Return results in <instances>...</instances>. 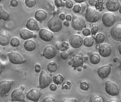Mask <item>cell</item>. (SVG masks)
<instances>
[{
    "label": "cell",
    "instance_id": "obj_1",
    "mask_svg": "<svg viewBox=\"0 0 121 102\" xmlns=\"http://www.w3.org/2000/svg\"><path fill=\"white\" fill-rule=\"evenodd\" d=\"M100 12L93 6H88L85 11V20L89 23H96L101 18Z\"/></svg>",
    "mask_w": 121,
    "mask_h": 102
},
{
    "label": "cell",
    "instance_id": "obj_2",
    "mask_svg": "<svg viewBox=\"0 0 121 102\" xmlns=\"http://www.w3.org/2000/svg\"><path fill=\"white\" fill-rule=\"evenodd\" d=\"M62 21L60 19L59 17L53 16L51 18L49 19L48 21L47 26L49 30L52 31L53 33L59 32L62 28Z\"/></svg>",
    "mask_w": 121,
    "mask_h": 102
},
{
    "label": "cell",
    "instance_id": "obj_3",
    "mask_svg": "<svg viewBox=\"0 0 121 102\" xmlns=\"http://www.w3.org/2000/svg\"><path fill=\"white\" fill-rule=\"evenodd\" d=\"M101 18L104 26L107 28L113 27L116 23V16L113 13V12H106L102 15Z\"/></svg>",
    "mask_w": 121,
    "mask_h": 102
},
{
    "label": "cell",
    "instance_id": "obj_4",
    "mask_svg": "<svg viewBox=\"0 0 121 102\" xmlns=\"http://www.w3.org/2000/svg\"><path fill=\"white\" fill-rule=\"evenodd\" d=\"M52 78L47 74V72L45 70H42L40 73L39 76V84L38 87L40 89H45L50 85V84L52 82Z\"/></svg>",
    "mask_w": 121,
    "mask_h": 102
},
{
    "label": "cell",
    "instance_id": "obj_5",
    "mask_svg": "<svg viewBox=\"0 0 121 102\" xmlns=\"http://www.w3.org/2000/svg\"><path fill=\"white\" fill-rule=\"evenodd\" d=\"M85 18L78 16H73V18L72 20L71 26L72 28L75 31H83L86 27Z\"/></svg>",
    "mask_w": 121,
    "mask_h": 102
},
{
    "label": "cell",
    "instance_id": "obj_6",
    "mask_svg": "<svg viewBox=\"0 0 121 102\" xmlns=\"http://www.w3.org/2000/svg\"><path fill=\"white\" fill-rule=\"evenodd\" d=\"M24 86H21L18 89H15L13 91H12L11 94V102H26L25 97V93H24Z\"/></svg>",
    "mask_w": 121,
    "mask_h": 102
},
{
    "label": "cell",
    "instance_id": "obj_7",
    "mask_svg": "<svg viewBox=\"0 0 121 102\" xmlns=\"http://www.w3.org/2000/svg\"><path fill=\"white\" fill-rule=\"evenodd\" d=\"M106 92L110 96H118L120 94V89L118 85L111 80H108L105 84Z\"/></svg>",
    "mask_w": 121,
    "mask_h": 102
},
{
    "label": "cell",
    "instance_id": "obj_8",
    "mask_svg": "<svg viewBox=\"0 0 121 102\" xmlns=\"http://www.w3.org/2000/svg\"><path fill=\"white\" fill-rule=\"evenodd\" d=\"M57 48L51 45H48L43 48L42 55L45 59L51 60L57 55Z\"/></svg>",
    "mask_w": 121,
    "mask_h": 102
},
{
    "label": "cell",
    "instance_id": "obj_9",
    "mask_svg": "<svg viewBox=\"0 0 121 102\" xmlns=\"http://www.w3.org/2000/svg\"><path fill=\"white\" fill-rule=\"evenodd\" d=\"M9 60L13 65H21L24 62V59L21 55L17 52H9L6 54Z\"/></svg>",
    "mask_w": 121,
    "mask_h": 102
},
{
    "label": "cell",
    "instance_id": "obj_10",
    "mask_svg": "<svg viewBox=\"0 0 121 102\" xmlns=\"http://www.w3.org/2000/svg\"><path fill=\"white\" fill-rule=\"evenodd\" d=\"M69 43L70 44V46H72L73 48L77 49L79 48L82 45H84V39L81 35L74 34L69 37Z\"/></svg>",
    "mask_w": 121,
    "mask_h": 102
},
{
    "label": "cell",
    "instance_id": "obj_11",
    "mask_svg": "<svg viewBox=\"0 0 121 102\" xmlns=\"http://www.w3.org/2000/svg\"><path fill=\"white\" fill-rule=\"evenodd\" d=\"M14 84V81L13 80H1L0 82V92L1 94L5 95L6 94H8L12 86Z\"/></svg>",
    "mask_w": 121,
    "mask_h": 102
},
{
    "label": "cell",
    "instance_id": "obj_12",
    "mask_svg": "<svg viewBox=\"0 0 121 102\" xmlns=\"http://www.w3.org/2000/svg\"><path fill=\"white\" fill-rule=\"evenodd\" d=\"M84 55L82 53L74 55L72 58V60L69 62V64L74 69H77L79 67H82L84 65Z\"/></svg>",
    "mask_w": 121,
    "mask_h": 102
},
{
    "label": "cell",
    "instance_id": "obj_13",
    "mask_svg": "<svg viewBox=\"0 0 121 102\" xmlns=\"http://www.w3.org/2000/svg\"><path fill=\"white\" fill-rule=\"evenodd\" d=\"M110 34L114 40L121 42V23H116L111 27Z\"/></svg>",
    "mask_w": 121,
    "mask_h": 102
},
{
    "label": "cell",
    "instance_id": "obj_14",
    "mask_svg": "<svg viewBox=\"0 0 121 102\" xmlns=\"http://www.w3.org/2000/svg\"><path fill=\"white\" fill-rule=\"evenodd\" d=\"M38 35H39L40 38L45 42L51 41L54 37L53 32L51 31L50 30H48V29L45 28H40V30L39 31Z\"/></svg>",
    "mask_w": 121,
    "mask_h": 102
},
{
    "label": "cell",
    "instance_id": "obj_15",
    "mask_svg": "<svg viewBox=\"0 0 121 102\" xmlns=\"http://www.w3.org/2000/svg\"><path fill=\"white\" fill-rule=\"evenodd\" d=\"M99 53L103 58H108L112 53V47L108 43H102L99 45L98 49Z\"/></svg>",
    "mask_w": 121,
    "mask_h": 102
},
{
    "label": "cell",
    "instance_id": "obj_16",
    "mask_svg": "<svg viewBox=\"0 0 121 102\" xmlns=\"http://www.w3.org/2000/svg\"><path fill=\"white\" fill-rule=\"evenodd\" d=\"M111 72V66L110 65H104L99 67L97 70V74L101 79L107 78Z\"/></svg>",
    "mask_w": 121,
    "mask_h": 102
},
{
    "label": "cell",
    "instance_id": "obj_17",
    "mask_svg": "<svg viewBox=\"0 0 121 102\" xmlns=\"http://www.w3.org/2000/svg\"><path fill=\"white\" fill-rule=\"evenodd\" d=\"M40 95H41L40 92L38 89L33 88L27 92L26 98H27V99H28L31 102H38L40 98Z\"/></svg>",
    "mask_w": 121,
    "mask_h": 102
},
{
    "label": "cell",
    "instance_id": "obj_18",
    "mask_svg": "<svg viewBox=\"0 0 121 102\" xmlns=\"http://www.w3.org/2000/svg\"><path fill=\"white\" fill-rule=\"evenodd\" d=\"M121 4L120 0H107L106 3V8L108 11L116 12L119 10Z\"/></svg>",
    "mask_w": 121,
    "mask_h": 102
},
{
    "label": "cell",
    "instance_id": "obj_19",
    "mask_svg": "<svg viewBox=\"0 0 121 102\" xmlns=\"http://www.w3.org/2000/svg\"><path fill=\"white\" fill-rule=\"evenodd\" d=\"M11 38L9 32L4 29L0 31V45L1 46L8 45L11 42Z\"/></svg>",
    "mask_w": 121,
    "mask_h": 102
},
{
    "label": "cell",
    "instance_id": "obj_20",
    "mask_svg": "<svg viewBox=\"0 0 121 102\" xmlns=\"http://www.w3.org/2000/svg\"><path fill=\"white\" fill-rule=\"evenodd\" d=\"M19 35L20 38L23 40H28L32 39L36 37V35L33 33V31L28 29V28H22L19 31Z\"/></svg>",
    "mask_w": 121,
    "mask_h": 102
},
{
    "label": "cell",
    "instance_id": "obj_21",
    "mask_svg": "<svg viewBox=\"0 0 121 102\" xmlns=\"http://www.w3.org/2000/svg\"><path fill=\"white\" fill-rule=\"evenodd\" d=\"M38 22V21L35 18H30L27 21L26 23V28L32 31H39L40 29L39 28V25Z\"/></svg>",
    "mask_w": 121,
    "mask_h": 102
},
{
    "label": "cell",
    "instance_id": "obj_22",
    "mask_svg": "<svg viewBox=\"0 0 121 102\" xmlns=\"http://www.w3.org/2000/svg\"><path fill=\"white\" fill-rule=\"evenodd\" d=\"M48 17L47 12L43 9H38L34 13V18L40 23L43 22Z\"/></svg>",
    "mask_w": 121,
    "mask_h": 102
},
{
    "label": "cell",
    "instance_id": "obj_23",
    "mask_svg": "<svg viewBox=\"0 0 121 102\" xmlns=\"http://www.w3.org/2000/svg\"><path fill=\"white\" fill-rule=\"evenodd\" d=\"M23 48L24 49L28 52H32L36 48V43L34 40L28 39L25 40L23 43Z\"/></svg>",
    "mask_w": 121,
    "mask_h": 102
},
{
    "label": "cell",
    "instance_id": "obj_24",
    "mask_svg": "<svg viewBox=\"0 0 121 102\" xmlns=\"http://www.w3.org/2000/svg\"><path fill=\"white\" fill-rule=\"evenodd\" d=\"M101 55L99 53H92L91 55H90V58H89V60L91 62V64L93 65H98L100 61H101Z\"/></svg>",
    "mask_w": 121,
    "mask_h": 102
},
{
    "label": "cell",
    "instance_id": "obj_25",
    "mask_svg": "<svg viewBox=\"0 0 121 102\" xmlns=\"http://www.w3.org/2000/svg\"><path fill=\"white\" fill-rule=\"evenodd\" d=\"M94 41H95V38L93 36H86L84 39V45L88 48L92 47L94 44Z\"/></svg>",
    "mask_w": 121,
    "mask_h": 102
},
{
    "label": "cell",
    "instance_id": "obj_26",
    "mask_svg": "<svg viewBox=\"0 0 121 102\" xmlns=\"http://www.w3.org/2000/svg\"><path fill=\"white\" fill-rule=\"evenodd\" d=\"M0 16L1 19L4 21H8L10 19V14L4 10L2 5H0Z\"/></svg>",
    "mask_w": 121,
    "mask_h": 102
},
{
    "label": "cell",
    "instance_id": "obj_27",
    "mask_svg": "<svg viewBox=\"0 0 121 102\" xmlns=\"http://www.w3.org/2000/svg\"><path fill=\"white\" fill-rule=\"evenodd\" d=\"M47 69L50 72H55L58 70V65L55 61H51L47 65Z\"/></svg>",
    "mask_w": 121,
    "mask_h": 102
},
{
    "label": "cell",
    "instance_id": "obj_28",
    "mask_svg": "<svg viewBox=\"0 0 121 102\" xmlns=\"http://www.w3.org/2000/svg\"><path fill=\"white\" fill-rule=\"evenodd\" d=\"M52 81L55 84H56L57 85L58 84H61L64 82L65 81V78L64 77L60 75V74H58L57 75H55L53 77H52Z\"/></svg>",
    "mask_w": 121,
    "mask_h": 102
},
{
    "label": "cell",
    "instance_id": "obj_29",
    "mask_svg": "<svg viewBox=\"0 0 121 102\" xmlns=\"http://www.w3.org/2000/svg\"><path fill=\"white\" fill-rule=\"evenodd\" d=\"M106 39V36L103 33H99L95 37V41L97 44H102Z\"/></svg>",
    "mask_w": 121,
    "mask_h": 102
},
{
    "label": "cell",
    "instance_id": "obj_30",
    "mask_svg": "<svg viewBox=\"0 0 121 102\" xmlns=\"http://www.w3.org/2000/svg\"><path fill=\"white\" fill-rule=\"evenodd\" d=\"M89 102H105L104 99L99 94H94L89 99Z\"/></svg>",
    "mask_w": 121,
    "mask_h": 102
},
{
    "label": "cell",
    "instance_id": "obj_31",
    "mask_svg": "<svg viewBox=\"0 0 121 102\" xmlns=\"http://www.w3.org/2000/svg\"><path fill=\"white\" fill-rule=\"evenodd\" d=\"M10 45L13 47V48H16L18 47L20 45V40L17 38V37H13L11 39V42H10Z\"/></svg>",
    "mask_w": 121,
    "mask_h": 102
},
{
    "label": "cell",
    "instance_id": "obj_32",
    "mask_svg": "<svg viewBox=\"0 0 121 102\" xmlns=\"http://www.w3.org/2000/svg\"><path fill=\"white\" fill-rule=\"evenodd\" d=\"M25 4L28 8H33L34 6H35L37 1L36 0H25Z\"/></svg>",
    "mask_w": 121,
    "mask_h": 102
},
{
    "label": "cell",
    "instance_id": "obj_33",
    "mask_svg": "<svg viewBox=\"0 0 121 102\" xmlns=\"http://www.w3.org/2000/svg\"><path fill=\"white\" fill-rule=\"evenodd\" d=\"M82 6L80 5V4H77L75 5H74L73 8H72V11L74 12V13H79L81 12L82 11Z\"/></svg>",
    "mask_w": 121,
    "mask_h": 102
},
{
    "label": "cell",
    "instance_id": "obj_34",
    "mask_svg": "<svg viewBox=\"0 0 121 102\" xmlns=\"http://www.w3.org/2000/svg\"><path fill=\"white\" fill-rule=\"evenodd\" d=\"M54 3L57 8L65 6V2L64 1V0H55Z\"/></svg>",
    "mask_w": 121,
    "mask_h": 102
},
{
    "label": "cell",
    "instance_id": "obj_35",
    "mask_svg": "<svg viewBox=\"0 0 121 102\" xmlns=\"http://www.w3.org/2000/svg\"><path fill=\"white\" fill-rule=\"evenodd\" d=\"M80 88H81V89H82L84 91H86L89 89V84L85 81L82 82L80 83Z\"/></svg>",
    "mask_w": 121,
    "mask_h": 102
},
{
    "label": "cell",
    "instance_id": "obj_36",
    "mask_svg": "<svg viewBox=\"0 0 121 102\" xmlns=\"http://www.w3.org/2000/svg\"><path fill=\"white\" fill-rule=\"evenodd\" d=\"M70 44L69 43L67 42V41H63L62 42V50L61 51H66L69 48Z\"/></svg>",
    "mask_w": 121,
    "mask_h": 102
},
{
    "label": "cell",
    "instance_id": "obj_37",
    "mask_svg": "<svg viewBox=\"0 0 121 102\" xmlns=\"http://www.w3.org/2000/svg\"><path fill=\"white\" fill-rule=\"evenodd\" d=\"M43 102H56L55 99L52 96H48L45 97L43 100Z\"/></svg>",
    "mask_w": 121,
    "mask_h": 102
},
{
    "label": "cell",
    "instance_id": "obj_38",
    "mask_svg": "<svg viewBox=\"0 0 121 102\" xmlns=\"http://www.w3.org/2000/svg\"><path fill=\"white\" fill-rule=\"evenodd\" d=\"M99 26H96V25H94V26H92L91 28V35H94L97 34V33H98V31H99Z\"/></svg>",
    "mask_w": 121,
    "mask_h": 102
},
{
    "label": "cell",
    "instance_id": "obj_39",
    "mask_svg": "<svg viewBox=\"0 0 121 102\" xmlns=\"http://www.w3.org/2000/svg\"><path fill=\"white\" fill-rule=\"evenodd\" d=\"M65 6L67 9H72L74 6V3L72 0H67L65 1Z\"/></svg>",
    "mask_w": 121,
    "mask_h": 102
},
{
    "label": "cell",
    "instance_id": "obj_40",
    "mask_svg": "<svg viewBox=\"0 0 121 102\" xmlns=\"http://www.w3.org/2000/svg\"><path fill=\"white\" fill-rule=\"evenodd\" d=\"M82 33L84 36H89L91 35V31L89 28H85L83 31H82Z\"/></svg>",
    "mask_w": 121,
    "mask_h": 102
},
{
    "label": "cell",
    "instance_id": "obj_41",
    "mask_svg": "<svg viewBox=\"0 0 121 102\" xmlns=\"http://www.w3.org/2000/svg\"><path fill=\"white\" fill-rule=\"evenodd\" d=\"M60 57L63 60H67L69 58V53L66 51H62L60 54Z\"/></svg>",
    "mask_w": 121,
    "mask_h": 102
},
{
    "label": "cell",
    "instance_id": "obj_42",
    "mask_svg": "<svg viewBox=\"0 0 121 102\" xmlns=\"http://www.w3.org/2000/svg\"><path fill=\"white\" fill-rule=\"evenodd\" d=\"M49 87H50V89L52 92H55V91H56V90H57V84H55L54 82H53V83H51V84H50V85Z\"/></svg>",
    "mask_w": 121,
    "mask_h": 102
},
{
    "label": "cell",
    "instance_id": "obj_43",
    "mask_svg": "<svg viewBox=\"0 0 121 102\" xmlns=\"http://www.w3.org/2000/svg\"><path fill=\"white\" fill-rule=\"evenodd\" d=\"M60 102H77V99H74V98H72V99H62Z\"/></svg>",
    "mask_w": 121,
    "mask_h": 102
},
{
    "label": "cell",
    "instance_id": "obj_44",
    "mask_svg": "<svg viewBox=\"0 0 121 102\" xmlns=\"http://www.w3.org/2000/svg\"><path fill=\"white\" fill-rule=\"evenodd\" d=\"M62 42L59 41V42H57L55 43V48H57V50H60L61 51V50H62Z\"/></svg>",
    "mask_w": 121,
    "mask_h": 102
},
{
    "label": "cell",
    "instance_id": "obj_45",
    "mask_svg": "<svg viewBox=\"0 0 121 102\" xmlns=\"http://www.w3.org/2000/svg\"><path fill=\"white\" fill-rule=\"evenodd\" d=\"M18 4V0H11L10 1V5L12 7H16Z\"/></svg>",
    "mask_w": 121,
    "mask_h": 102
},
{
    "label": "cell",
    "instance_id": "obj_46",
    "mask_svg": "<svg viewBox=\"0 0 121 102\" xmlns=\"http://www.w3.org/2000/svg\"><path fill=\"white\" fill-rule=\"evenodd\" d=\"M34 69H35V72H37V73H38V72H40L42 71V70H41V65H39V64H36V65H35Z\"/></svg>",
    "mask_w": 121,
    "mask_h": 102
},
{
    "label": "cell",
    "instance_id": "obj_47",
    "mask_svg": "<svg viewBox=\"0 0 121 102\" xmlns=\"http://www.w3.org/2000/svg\"><path fill=\"white\" fill-rule=\"evenodd\" d=\"M59 18H60V20H62V21H65V19H66V15L64 13H61L60 15H59V16H58Z\"/></svg>",
    "mask_w": 121,
    "mask_h": 102
},
{
    "label": "cell",
    "instance_id": "obj_48",
    "mask_svg": "<svg viewBox=\"0 0 121 102\" xmlns=\"http://www.w3.org/2000/svg\"><path fill=\"white\" fill-rule=\"evenodd\" d=\"M72 18H73V16H72L71 14L68 13V14L66 15V19H65V20H67V21H72Z\"/></svg>",
    "mask_w": 121,
    "mask_h": 102
},
{
    "label": "cell",
    "instance_id": "obj_49",
    "mask_svg": "<svg viewBox=\"0 0 121 102\" xmlns=\"http://www.w3.org/2000/svg\"><path fill=\"white\" fill-rule=\"evenodd\" d=\"M69 21H65L64 22H63V25L65 26H66V27H68L69 26Z\"/></svg>",
    "mask_w": 121,
    "mask_h": 102
},
{
    "label": "cell",
    "instance_id": "obj_50",
    "mask_svg": "<svg viewBox=\"0 0 121 102\" xmlns=\"http://www.w3.org/2000/svg\"><path fill=\"white\" fill-rule=\"evenodd\" d=\"M74 1L77 4H81V3H84V1H86V0H74Z\"/></svg>",
    "mask_w": 121,
    "mask_h": 102
},
{
    "label": "cell",
    "instance_id": "obj_51",
    "mask_svg": "<svg viewBox=\"0 0 121 102\" xmlns=\"http://www.w3.org/2000/svg\"><path fill=\"white\" fill-rule=\"evenodd\" d=\"M106 102H119L117 99H109V100H108Z\"/></svg>",
    "mask_w": 121,
    "mask_h": 102
},
{
    "label": "cell",
    "instance_id": "obj_52",
    "mask_svg": "<svg viewBox=\"0 0 121 102\" xmlns=\"http://www.w3.org/2000/svg\"><path fill=\"white\" fill-rule=\"evenodd\" d=\"M118 52L120 53V55H121V42L119 43L118 45Z\"/></svg>",
    "mask_w": 121,
    "mask_h": 102
},
{
    "label": "cell",
    "instance_id": "obj_53",
    "mask_svg": "<svg viewBox=\"0 0 121 102\" xmlns=\"http://www.w3.org/2000/svg\"><path fill=\"white\" fill-rule=\"evenodd\" d=\"M118 67H119V69H120V70L121 71V62H120V65H119V66H118Z\"/></svg>",
    "mask_w": 121,
    "mask_h": 102
},
{
    "label": "cell",
    "instance_id": "obj_54",
    "mask_svg": "<svg viewBox=\"0 0 121 102\" xmlns=\"http://www.w3.org/2000/svg\"><path fill=\"white\" fill-rule=\"evenodd\" d=\"M119 13L121 14V6H120V9H119Z\"/></svg>",
    "mask_w": 121,
    "mask_h": 102
},
{
    "label": "cell",
    "instance_id": "obj_55",
    "mask_svg": "<svg viewBox=\"0 0 121 102\" xmlns=\"http://www.w3.org/2000/svg\"><path fill=\"white\" fill-rule=\"evenodd\" d=\"M86 102V101H83V102Z\"/></svg>",
    "mask_w": 121,
    "mask_h": 102
},
{
    "label": "cell",
    "instance_id": "obj_56",
    "mask_svg": "<svg viewBox=\"0 0 121 102\" xmlns=\"http://www.w3.org/2000/svg\"><path fill=\"white\" fill-rule=\"evenodd\" d=\"M64 1H67V0H64Z\"/></svg>",
    "mask_w": 121,
    "mask_h": 102
},
{
    "label": "cell",
    "instance_id": "obj_57",
    "mask_svg": "<svg viewBox=\"0 0 121 102\" xmlns=\"http://www.w3.org/2000/svg\"><path fill=\"white\" fill-rule=\"evenodd\" d=\"M120 1H121V0H120Z\"/></svg>",
    "mask_w": 121,
    "mask_h": 102
},
{
    "label": "cell",
    "instance_id": "obj_58",
    "mask_svg": "<svg viewBox=\"0 0 121 102\" xmlns=\"http://www.w3.org/2000/svg\"></svg>",
    "mask_w": 121,
    "mask_h": 102
}]
</instances>
